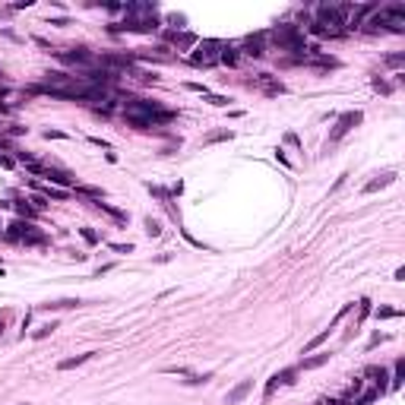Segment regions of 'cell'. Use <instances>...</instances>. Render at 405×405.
<instances>
[{
    "mask_svg": "<svg viewBox=\"0 0 405 405\" xmlns=\"http://www.w3.org/2000/svg\"><path fill=\"white\" fill-rule=\"evenodd\" d=\"M124 117L127 124H133L136 130H152V127H161V124H171L178 114L174 111H165L158 101H149V98H133L127 101L124 108Z\"/></svg>",
    "mask_w": 405,
    "mask_h": 405,
    "instance_id": "6da1fadb",
    "label": "cell"
},
{
    "mask_svg": "<svg viewBox=\"0 0 405 405\" xmlns=\"http://www.w3.org/2000/svg\"><path fill=\"white\" fill-rule=\"evenodd\" d=\"M364 25H367V32H380V29L402 32L405 29V6L402 3H389V6H383V10L377 6Z\"/></svg>",
    "mask_w": 405,
    "mask_h": 405,
    "instance_id": "7a4b0ae2",
    "label": "cell"
},
{
    "mask_svg": "<svg viewBox=\"0 0 405 405\" xmlns=\"http://www.w3.org/2000/svg\"><path fill=\"white\" fill-rule=\"evenodd\" d=\"M222 57V42H215V38H206V42H197V48H193L190 60L197 67H215Z\"/></svg>",
    "mask_w": 405,
    "mask_h": 405,
    "instance_id": "3957f363",
    "label": "cell"
},
{
    "mask_svg": "<svg viewBox=\"0 0 405 405\" xmlns=\"http://www.w3.org/2000/svg\"><path fill=\"white\" fill-rule=\"evenodd\" d=\"M32 174H38V178H48L51 184H60V187H73V174L70 171H60V168H45L38 165V161H32V165H25Z\"/></svg>",
    "mask_w": 405,
    "mask_h": 405,
    "instance_id": "277c9868",
    "label": "cell"
},
{
    "mask_svg": "<svg viewBox=\"0 0 405 405\" xmlns=\"http://www.w3.org/2000/svg\"><path fill=\"white\" fill-rule=\"evenodd\" d=\"M361 117H364L361 111H345V114H342L339 120H336L333 133H329V143H339V139L345 136V133L352 130V127H358V124H361Z\"/></svg>",
    "mask_w": 405,
    "mask_h": 405,
    "instance_id": "5b68a950",
    "label": "cell"
},
{
    "mask_svg": "<svg viewBox=\"0 0 405 405\" xmlns=\"http://www.w3.org/2000/svg\"><path fill=\"white\" fill-rule=\"evenodd\" d=\"M60 60H67V64H79V67H89L95 64V54L89 48H70V51H57Z\"/></svg>",
    "mask_w": 405,
    "mask_h": 405,
    "instance_id": "8992f818",
    "label": "cell"
},
{
    "mask_svg": "<svg viewBox=\"0 0 405 405\" xmlns=\"http://www.w3.org/2000/svg\"><path fill=\"white\" fill-rule=\"evenodd\" d=\"M92 206L98 209V212H105V215H111L114 222H117V225H127V219H130V215L124 212V209H117V206H111V202H105V200H92Z\"/></svg>",
    "mask_w": 405,
    "mask_h": 405,
    "instance_id": "52a82bcc",
    "label": "cell"
},
{
    "mask_svg": "<svg viewBox=\"0 0 405 405\" xmlns=\"http://www.w3.org/2000/svg\"><path fill=\"white\" fill-rule=\"evenodd\" d=\"M250 389H253V380H241L238 386H234L231 393H228V405H238V402H244Z\"/></svg>",
    "mask_w": 405,
    "mask_h": 405,
    "instance_id": "ba28073f",
    "label": "cell"
},
{
    "mask_svg": "<svg viewBox=\"0 0 405 405\" xmlns=\"http://www.w3.org/2000/svg\"><path fill=\"white\" fill-rule=\"evenodd\" d=\"M263 38H266V32H256V35H247V42H244V48H247V54L250 57H263Z\"/></svg>",
    "mask_w": 405,
    "mask_h": 405,
    "instance_id": "9c48e42d",
    "label": "cell"
},
{
    "mask_svg": "<svg viewBox=\"0 0 405 405\" xmlns=\"http://www.w3.org/2000/svg\"><path fill=\"white\" fill-rule=\"evenodd\" d=\"M79 298H60V301H48V304H38L35 310H70V307H79Z\"/></svg>",
    "mask_w": 405,
    "mask_h": 405,
    "instance_id": "30bf717a",
    "label": "cell"
},
{
    "mask_svg": "<svg viewBox=\"0 0 405 405\" xmlns=\"http://www.w3.org/2000/svg\"><path fill=\"white\" fill-rule=\"evenodd\" d=\"M168 38H171L178 48H197V35H193V32H168Z\"/></svg>",
    "mask_w": 405,
    "mask_h": 405,
    "instance_id": "8fae6325",
    "label": "cell"
},
{
    "mask_svg": "<svg viewBox=\"0 0 405 405\" xmlns=\"http://www.w3.org/2000/svg\"><path fill=\"white\" fill-rule=\"evenodd\" d=\"M32 228H35V225H29V222H13L10 231H6L3 238H6V241H22V238H25V231H32Z\"/></svg>",
    "mask_w": 405,
    "mask_h": 405,
    "instance_id": "7c38bea8",
    "label": "cell"
},
{
    "mask_svg": "<svg viewBox=\"0 0 405 405\" xmlns=\"http://www.w3.org/2000/svg\"><path fill=\"white\" fill-rule=\"evenodd\" d=\"M396 180V171H386V174H380L377 180H370V184H364V193H377V190H383L386 184H393Z\"/></svg>",
    "mask_w": 405,
    "mask_h": 405,
    "instance_id": "4fadbf2b",
    "label": "cell"
},
{
    "mask_svg": "<svg viewBox=\"0 0 405 405\" xmlns=\"http://www.w3.org/2000/svg\"><path fill=\"white\" fill-rule=\"evenodd\" d=\"M92 355H95V352H86V355H76V358H64V361L57 364V370H73V367H79V364H86Z\"/></svg>",
    "mask_w": 405,
    "mask_h": 405,
    "instance_id": "5bb4252c",
    "label": "cell"
},
{
    "mask_svg": "<svg viewBox=\"0 0 405 405\" xmlns=\"http://www.w3.org/2000/svg\"><path fill=\"white\" fill-rule=\"evenodd\" d=\"M405 380V358H396V370H393V380H389V389H399Z\"/></svg>",
    "mask_w": 405,
    "mask_h": 405,
    "instance_id": "9a60e30c",
    "label": "cell"
},
{
    "mask_svg": "<svg viewBox=\"0 0 405 405\" xmlns=\"http://www.w3.org/2000/svg\"><path fill=\"white\" fill-rule=\"evenodd\" d=\"M32 187H38V190H42V197H48V200H67V197H70V193L60 190V187H42V184H32Z\"/></svg>",
    "mask_w": 405,
    "mask_h": 405,
    "instance_id": "2e32d148",
    "label": "cell"
},
{
    "mask_svg": "<svg viewBox=\"0 0 405 405\" xmlns=\"http://www.w3.org/2000/svg\"><path fill=\"white\" fill-rule=\"evenodd\" d=\"M329 333H333V329H323V333H320V336H314V339H310V342H307V345H304V355H310V352H314V348H320V345H323V342H326V339H329Z\"/></svg>",
    "mask_w": 405,
    "mask_h": 405,
    "instance_id": "e0dca14e",
    "label": "cell"
},
{
    "mask_svg": "<svg viewBox=\"0 0 405 405\" xmlns=\"http://www.w3.org/2000/svg\"><path fill=\"white\" fill-rule=\"evenodd\" d=\"M326 361H329V355H314V358H304L301 367H304V370H314V367H323Z\"/></svg>",
    "mask_w": 405,
    "mask_h": 405,
    "instance_id": "ac0fdd59",
    "label": "cell"
},
{
    "mask_svg": "<svg viewBox=\"0 0 405 405\" xmlns=\"http://www.w3.org/2000/svg\"><path fill=\"white\" fill-rule=\"evenodd\" d=\"M76 193L79 197H89V202L92 200H105V190H98V187H79L76 184Z\"/></svg>",
    "mask_w": 405,
    "mask_h": 405,
    "instance_id": "d6986e66",
    "label": "cell"
},
{
    "mask_svg": "<svg viewBox=\"0 0 405 405\" xmlns=\"http://www.w3.org/2000/svg\"><path fill=\"white\" fill-rule=\"evenodd\" d=\"M22 244H35V247H45V244H48V238H45V234H38L35 228H32V231H25Z\"/></svg>",
    "mask_w": 405,
    "mask_h": 405,
    "instance_id": "ffe728a7",
    "label": "cell"
},
{
    "mask_svg": "<svg viewBox=\"0 0 405 405\" xmlns=\"http://www.w3.org/2000/svg\"><path fill=\"white\" fill-rule=\"evenodd\" d=\"M143 225H146V234H149V238H158V234H161V222L152 219V215H146Z\"/></svg>",
    "mask_w": 405,
    "mask_h": 405,
    "instance_id": "44dd1931",
    "label": "cell"
},
{
    "mask_svg": "<svg viewBox=\"0 0 405 405\" xmlns=\"http://www.w3.org/2000/svg\"><path fill=\"white\" fill-rule=\"evenodd\" d=\"M54 329H57V323H54V320H51V323H42V326H38L35 333H32V339H48Z\"/></svg>",
    "mask_w": 405,
    "mask_h": 405,
    "instance_id": "7402d4cb",
    "label": "cell"
},
{
    "mask_svg": "<svg viewBox=\"0 0 405 405\" xmlns=\"http://www.w3.org/2000/svg\"><path fill=\"white\" fill-rule=\"evenodd\" d=\"M222 64H228V67H234V64H238V51H234V48H228V45H222Z\"/></svg>",
    "mask_w": 405,
    "mask_h": 405,
    "instance_id": "603a6c76",
    "label": "cell"
},
{
    "mask_svg": "<svg viewBox=\"0 0 405 405\" xmlns=\"http://www.w3.org/2000/svg\"><path fill=\"white\" fill-rule=\"evenodd\" d=\"M212 380V374H187V386H200V383H209Z\"/></svg>",
    "mask_w": 405,
    "mask_h": 405,
    "instance_id": "cb8c5ba5",
    "label": "cell"
},
{
    "mask_svg": "<svg viewBox=\"0 0 405 405\" xmlns=\"http://www.w3.org/2000/svg\"><path fill=\"white\" fill-rule=\"evenodd\" d=\"M294 374H298V367H288V370H282V374H275V380L279 383H294Z\"/></svg>",
    "mask_w": 405,
    "mask_h": 405,
    "instance_id": "d4e9b609",
    "label": "cell"
},
{
    "mask_svg": "<svg viewBox=\"0 0 405 405\" xmlns=\"http://www.w3.org/2000/svg\"><path fill=\"white\" fill-rule=\"evenodd\" d=\"M79 234L86 238V244H98V234L92 231V228H79Z\"/></svg>",
    "mask_w": 405,
    "mask_h": 405,
    "instance_id": "484cf974",
    "label": "cell"
},
{
    "mask_svg": "<svg viewBox=\"0 0 405 405\" xmlns=\"http://www.w3.org/2000/svg\"><path fill=\"white\" fill-rule=\"evenodd\" d=\"M399 310H393V307H377V320H389V316H396Z\"/></svg>",
    "mask_w": 405,
    "mask_h": 405,
    "instance_id": "4316f807",
    "label": "cell"
},
{
    "mask_svg": "<svg viewBox=\"0 0 405 405\" xmlns=\"http://www.w3.org/2000/svg\"><path fill=\"white\" fill-rule=\"evenodd\" d=\"M374 89H377V92H383V95H389V92H393V86H389V83H383V79L377 76V79H374Z\"/></svg>",
    "mask_w": 405,
    "mask_h": 405,
    "instance_id": "83f0119b",
    "label": "cell"
},
{
    "mask_svg": "<svg viewBox=\"0 0 405 405\" xmlns=\"http://www.w3.org/2000/svg\"><path fill=\"white\" fill-rule=\"evenodd\" d=\"M16 212H19V215H25V222H29L32 215H35V209H32V206H25V202H16Z\"/></svg>",
    "mask_w": 405,
    "mask_h": 405,
    "instance_id": "f1b7e54d",
    "label": "cell"
},
{
    "mask_svg": "<svg viewBox=\"0 0 405 405\" xmlns=\"http://www.w3.org/2000/svg\"><path fill=\"white\" fill-rule=\"evenodd\" d=\"M367 314H370V301H367V298H361V314H358V326L364 323V316H367Z\"/></svg>",
    "mask_w": 405,
    "mask_h": 405,
    "instance_id": "f546056e",
    "label": "cell"
},
{
    "mask_svg": "<svg viewBox=\"0 0 405 405\" xmlns=\"http://www.w3.org/2000/svg\"><path fill=\"white\" fill-rule=\"evenodd\" d=\"M231 136H234L231 130H222V133H212V136H209L206 143H219V139H231Z\"/></svg>",
    "mask_w": 405,
    "mask_h": 405,
    "instance_id": "4dcf8cb0",
    "label": "cell"
},
{
    "mask_svg": "<svg viewBox=\"0 0 405 405\" xmlns=\"http://www.w3.org/2000/svg\"><path fill=\"white\" fill-rule=\"evenodd\" d=\"M45 206H48V197L35 193V197H32V209H45Z\"/></svg>",
    "mask_w": 405,
    "mask_h": 405,
    "instance_id": "1f68e13d",
    "label": "cell"
},
{
    "mask_svg": "<svg viewBox=\"0 0 405 405\" xmlns=\"http://www.w3.org/2000/svg\"><path fill=\"white\" fill-rule=\"evenodd\" d=\"M386 64H389V67H402V64H405V57H402V54H389Z\"/></svg>",
    "mask_w": 405,
    "mask_h": 405,
    "instance_id": "d6a6232c",
    "label": "cell"
},
{
    "mask_svg": "<svg viewBox=\"0 0 405 405\" xmlns=\"http://www.w3.org/2000/svg\"><path fill=\"white\" fill-rule=\"evenodd\" d=\"M187 86V89H190V92H202V95H209V89H206V86H202V83H184Z\"/></svg>",
    "mask_w": 405,
    "mask_h": 405,
    "instance_id": "836d02e7",
    "label": "cell"
},
{
    "mask_svg": "<svg viewBox=\"0 0 405 405\" xmlns=\"http://www.w3.org/2000/svg\"><path fill=\"white\" fill-rule=\"evenodd\" d=\"M114 253H133V244H111Z\"/></svg>",
    "mask_w": 405,
    "mask_h": 405,
    "instance_id": "e575fe53",
    "label": "cell"
},
{
    "mask_svg": "<svg viewBox=\"0 0 405 405\" xmlns=\"http://www.w3.org/2000/svg\"><path fill=\"white\" fill-rule=\"evenodd\" d=\"M209 105H219V108H225V105H228V98H225V95H209Z\"/></svg>",
    "mask_w": 405,
    "mask_h": 405,
    "instance_id": "d590c367",
    "label": "cell"
},
{
    "mask_svg": "<svg viewBox=\"0 0 405 405\" xmlns=\"http://www.w3.org/2000/svg\"><path fill=\"white\" fill-rule=\"evenodd\" d=\"M45 139H67V133H60V130H45Z\"/></svg>",
    "mask_w": 405,
    "mask_h": 405,
    "instance_id": "8d00e7d4",
    "label": "cell"
},
{
    "mask_svg": "<svg viewBox=\"0 0 405 405\" xmlns=\"http://www.w3.org/2000/svg\"><path fill=\"white\" fill-rule=\"evenodd\" d=\"M6 133H10V136H22V133H29V127H10Z\"/></svg>",
    "mask_w": 405,
    "mask_h": 405,
    "instance_id": "74e56055",
    "label": "cell"
},
{
    "mask_svg": "<svg viewBox=\"0 0 405 405\" xmlns=\"http://www.w3.org/2000/svg\"><path fill=\"white\" fill-rule=\"evenodd\" d=\"M16 165V158H10V155H0V168H13Z\"/></svg>",
    "mask_w": 405,
    "mask_h": 405,
    "instance_id": "f35d334b",
    "label": "cell"
},
{
    "mask_svg": "<svg viewBox=\"0 0 405 405\" xmlns=\"http://www.w3.org/2000/svg\"><path fill=\"white\" fill-rule=\"evenodd\" d=\"M89 143H92V146H101V149H111V146H108L101 136H89Z\"/></svg>",
    "mask_w": 405,
    "mask_h": 405,
    "instance_id": "ab89813d",
    "label": "cell"
},
{
    "mask_svg": "<svg viewBox=\"0 0 405 405\" xmlns=\"http://www.w3.org/2000/svg\"><path fill=\"white\" fill-rule=\"evenodd\" d=\"M32 3H35V0H19V3H13V10H29Z\"/></svg>",
    "mask_w": 405,
    "mask_h": 405,
    "instance_id": "60d3db41",
    "label": "cell"
},
{
    "mask_svg": "<svg viewBox=\"0 0 405 405\" xmlns=\"http://www.w3.org/2000/svg\"><path fill=\"white\" fill-rule=\"evenodd\" d=\"M6 95V86H0V98H3Z\"/></svg>",
    "mask_w": 405,
    "mask_h": 405,
    "instance_id": "b9f144b4",
    "label": "cell"
},
{
    "mask_svg": "<svg viewBox=\"0 0 405 405\" xmlns=\"http://www.w3.org/2000/svg\"><path fill=\"white\" fill-rule=\"evenodd\" d=\"M22 405H29V402H22Z\"/></svg>",
    "mask_w": 405,
    "mask_h": 405,
    "instance_id": "7bdbcfd3",
    "label": "cell"
}]
</instances>
